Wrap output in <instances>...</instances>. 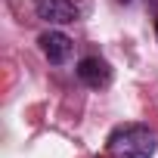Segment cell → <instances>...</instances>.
<instances>
[{
    "mask_svg": "<svg viewBox=\"0 0 158 158\" xmlns=\"http://www.w3.org/2000/svg\"><path fill=\"white\" fill-rule=\"evenodd\" d=\"M34 13H37V19H44L50 25H71L81 16L74 0H34Z\"/></svg>",
    "mask_w": 158,
    "mask_h": 158,
    "instance_id": "2",
    "label": "cell"
},
{
    "mask_svg": "<svg viewBox=\"0 0 158 158\" xmlns=\"http://www.w3.org/2000/svg\"><path fill=\"white\" fill-rule=\"evenodd\" d=\"M118 3H130V0H118Z\"/></svg>",
    "mask_w": 158,
    "mask_h": 158,
    "instance_id": "5",
    "label": "cell"
},
{
    "mask_svg": "<svg viewBox=\"0 0 158 158\" xmlns=\"http://www.w3.org/2000/svg\"><path fill=\"white\" fill-rule=\"evenodd\" d=\"M74 74L81 77V84H87V87H93V90L109 87V81H112V68H109V62L99 59V56H84L81 62H77Z\"/></svg>",
    "mask_w": 158,
    "mask_h": 158,
    "instance_id": "3",
    "label": "cell"
},
{
    "mask_svg": "<svg viewBox=\"0 0 158 158\" xmlns=\"http://www.w3.org/2000/svg\"><path fill=\"white\" fill-rule=\"evenodd\" d=\"M106 149L112 158H152L158 149V136L146 124H121L109 133Z\"/></svg>",
    "mask_w": 158,
    "mask_h": 158,
    "instance_id": "1",
    "label": "cell"
},
{
    "mask_svg": "<svg viewBox=\"0 0 158 158\" xmlns=\"http://www.w3.org/2000/svg\"><path fill=\"white\" fill-rule=\"evenodd\" d=\"M37 44H40V53H44L53 65H62V62H68V56H71V37L62 34V31H44V34L37 37Z\"/></svg>",
    "mask_w": 158,
    "mask_h": 158,
    "instance_id": "4",
    "label": "cell"
}]
</instances>
